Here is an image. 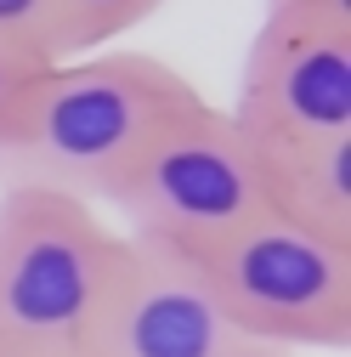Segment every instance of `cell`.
Instances as JSON below:
<instances>
[{"label":"cell","instance_id":"1","mask_svg":"<svg viewBox=\"0 0 351 357\" xmlns=\"http://www.w3.org/2000/svg\"><path fill=\"white\" fill-rule=\"evenodd\" d=\"M193 97V79L148 52L52 63L0 125V188H46L97 210L148 137Z\"/></svg>","mask_w":351,"mask_h":357},{"label":"cell","instance_id":"2","mask_svg":"<svg viewBox=\"0 0 351 357\" xmlns=\"http://www.w3.org/2000/svg\"><path fill=\"white\" fill-rule=\"evenodd\" d=\"M125 233L63 193L0 188V357H91Z\"/></svg>","mask_w":351,"mask_h":357},{"label":"cell","instance_id":"3","mask_svg":"<svg viewBox=\"0 0 351 357\" xmlns=\"http://www.w3.org/2000/svg\"><path fill=\"white\" fill-rule=\"evenodd\" d=\"M108 210L130 221V233L176 244L198 261L238 227H249L255 215H267L255 142L227 108L193 97L148 137L136 165L114 188Z\"/></svg>","mask_w":351,"mask_h":357},{"label":"cell","instance_id":"4","mask_svg":"<svg viewBox=\"0 0 351 357\" xmlns=\"http://www.w3.org/2000/svg\"><path fill=\"white\" fill-rule=\"evenodd\" d=\"M227 318L289 357V346L351 340V250L295 227L283 215H255L249 227L198 255Z\"/></svg>","mask_w":351,"mask_h":357},{"label":"cell","instance_id":"5","mask_svg":"<svg viewBox=\"0 0 351 357\" xmlns=\"http://www.w3.org/2000/svg\"><path fill=\"white\" fill-rule=\"evenodd\" d=\"M91 357H283L244 335L210 273L176 244L125 233L119 278L102 312Z\"/></svg>","mask_w":351,"mask_h":357},{"label":"cell","instance_id":"6","mask_svg":"<svg viewBox=\"0 0 351 357\" xmlns=\"http://www.w3.org/2000/svg\"><path fill=\"white\" fill-rule=\"evenodd\" d=\"M244 137H340L351 130V17L267 12L244 52L238 102Z\"/></svg>","mask_w":351,"mask_h":357},{"label":"cell","instance_id":"7","mask_svg":"<svg viewBox=\"0 0 351 357\" xmlns=\"http://www.w3.org/2000/svg\"><path fill=\"white\" fill-rule=\"evenodd\" d=\"M255 165L272 215L351 250V130H340V137H267L255 142Z\"/></svg>","mask_w":351,"mask_h":357},{"label":"cell","instance_id":"8","mask_svg":"<svg viewBox=\"0 0 351 357\" xmlns=\"http://www.w3.org/2000/svg\"><path fill=\"white\" fill-rule=\"evenodd\" d=\"M164 0H52V29H57V57H91L108 40L148 23Z\"/></svg>","mask_w":351,"mask_h":357},{"label":"cell","instance_id":"9","mask_svg":"<svg viewBox=\"0 0 351 357\" xmlns=\"http://www.w3.org/2000/svg\"><path fill=\"white\" fill-rule=\"evenodd\" d=\"M0 40H17V46L57 57V29H52V0H0Z\"/></svg>","mask_w":351,"mask_h":357},{"label":"cell","instance_id":"10","mask_svg":"<svg viewBox=\"0 0 351 357\" xmlns=\"http://www.w3.org/2000/svg\"><path fill=\"white\" fill-rule=\"evenodd\" d=\"M46 68H52V57L17 46V40H0V125L12 119V108L23 102V91H29Z\"/></svg>","mask_w":351,"mask_h":357},{"label":"cell","instance_id":"11","mask_svg":"<svg viewBox=\"0 0 351 357\" xmlns=\"http://www.w3.org/2000/svg\"><path fill=\"white\" fill-rule=\"evenodd\" d=\"M267 12H345L351 17V0H267Z\"/></svg>","mask_w":351,"mask_h":357}]
</instances>
